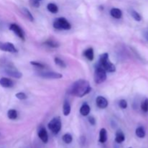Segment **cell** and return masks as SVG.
I'll return each mask as SVG.
<instances>
[{"instance_id": "6da1fadb", "label": "cell", "mask_w": 148, "mask_h": 148, "mask_svg": "<svg viewBox=\"0 0 148 148\" xmlns=\"http://www.w3.org/2000/svg\"><path fill=\"white\" fill-rule=\"evenodd\" d=\"M91 90L92 88L88 81L85 79H78L69 87L68 93L79 98H82L88 95Z\"/></svg>"}, {"instance_id": "7a4b0ae2", "label": "cell", "mask_w": 148, "mask_h": 148, "mask_svg": "<svg viewBox=\"0 0 148 148\" xmlns=\"http://www.w3.org/2000/svg\"><path fill=\"white\" fill-rule=\"evenodd\" d=\"M0 64L2 69H4V72L9 76L17 78V79H20L23 77V74L16 68V66L11 62H7L6 60L1 61L0 62Z\"/></svg>"}, {"instance_id": "3957f363", "label": "cell", "mask_w": 148, "mask_h": 148, "mask_svg": "<svg viewBox=\"0 0 148 148\" xmlns=\"http://www.w3.org/2000/svg\"><path fill=\"white\" fill-rule=\"evenodd\" d=\"M99 65L108 72H115L116 69L115 65L110 61L108 54L107 53H104L100 56Z\"/></svg>"}, {"instance_id": "277c9868", "label": "cell", "mask_w": 148, "mask_h": 148, "mask_svg": "<svg viewBox=\"0 0 148 148\" xmlns=\"http://www.w3.org/2000/svg\"><path fill=\"white\" fill-rule=\"evenodd\" d=\"M107 79L106 71L99 64L96 66L94 73V81L96 84H101Z\"/></svg>"}, {"instance_id": "5b68a950", "label": "cell", "mask_w": 148, "mask_h": 148, "mask_svg": "<svg viewBox=\"0 0 148 148\" xmlns=\"http://www.w3.org/2000/svg\"><path fill=\"white\" fill-rule=\"evenodd\" d=\"M48 127L53 134H59L62 129V121H61L60 117L57 116L52 119L48 124Z\"/></svg>"}, {"instance_id": "8992f818", "label": "cell", "mask_w": 148, "mask_h": 148, "mask_svg": "<svg viewBox=\"0 0 148 148\" xmlns=\"http://www.w3.org/2000/svg\"><path fill=\"white\" fill-rule=\"evenodd\" d=\"M53 26L55 29H57V30H70L72 27L69 22L64 17H59V18L56 19L53 22Z\"/></svg>"}, {"instance_id": "52a82bcc", "label": "cell", "mask_w": 148, "mask_h": 148, "mask_svg": "<svg viewBox=\"0 0 148 148\" xmlns=\"http://www.w3.org/2000/svg\"><path fill=\"white\" fill-rule=\"evenodd\" d=\"M10 30H12L14 34L17 35L21 40H25V33L23 32V29L18 25L15 24V23H12V24L10 25Z\"/></svg>"}, {"instance_id": "ba28073f", "label": "cell", "mask_w": 148, "mask_h": 148, "mask_svg": "<svg viewBox=\"0 0 148 148\" xmlns=\"http://www.w3.org/2000/svg\"><path fill=\"white\" fill-rule=\"evenodd\" d=\"M38 75L43 78L46 79H61L62 77V75L58 72H39Z\"/></svg>"}, {"instance_id": "9c48e42d", "label": "cell", "mask_w": 148, "mask_h": 148, "mask_svg": "<svg viewBox=\"0 0 148 148\" xmlns=\"http://www.w3.org/2000/svg\"><path fill=\"white\" fill-rule=\"evenodd\" d=\"M0 50L3 51L10 52V53H17V50L14 47V44L10 42L6 43H0Z\"/></svg>"}, {"instance_id": "30bf717a", "label": "cell", "mask_w": 148, "mask_h": 148, "mask_svg": "<svg viewBox=\"0 0 148 148\" xmlns=\"http://www.w3.org/2000/svg\"><path fill=\"white\" fill-rule=\"evenodd\" d=\"M95 102H96L97 106L99 108H101V109L106 108L108 106V102L106 98L103 96H101V95L97 97Z\"/></svg>"}, {"instance_id": "8fae6325", "label": "cell", "mask_w": 148, "mask_h": 148, "mask_svg": "<svg viewBox=\"0 0 148 148\" xmlns=\"http://www.w3.org/2000/svg\"><path fill=\"white\" fill-rule=\"evenodd\" d=\"M38 137L41 140V141L43 142V143H48V141H49V135H48L47 131H46V130L44 127H41V128L38 130Z\"/></svg>"}, {"instance_id": "7c38bea8", "label": "cell", "mask_w": 148, "mask_h": 148, "mask_svg": "<svg viewBox=\"0 0 148 148\" xmlns=\"http://www.w3.org/2000/svg\"><path fill=\"white\" fill-rule=\"evenodd\" d=\"M0 85L5 88H12L13 85H14V82L12 79H9V78L1 77L0 79Z\"/></svg>"}, {"instance_id": "4fadbf2b", "label": "cell", "mask_w": 148, "mask_h": 148, "mask_svg": "<svg viewBox=\"0 0 148 148\" xmlns=\"http://www.w3.org/2000/svg\"><path fill=\"white\" fill-rule=\"evenodd\" d=\"M79 112H80V114L83 116H87L90 114V107L88 105V103H85L82 105L80 109H79Z\"/></svg>"}, {"instance_id": "5bb4252c", "label": "cell", "mask_w": 148, "mask_h": 148, "mask_svg": "<svg viewBox=\"0 0 148 148\" xmlns=\"http://www.w3.org/2000/svg\"><path fill=\"white\" fill-rule=\"evenodd\" d=\"M125 140V136L123 132L121 130H118L116 132V137H115V141L116 143L118 144H121Z\"/></svg>"}, {"instance_id": "9a60e30c", "label": "cell", "mask_w": 148, "mask_h": 148, "mask_svg": "<svg viewBox=\"0 0 148 148\" xmlns=\"http://www.w3.org/2000/svg\"><path fill=\"white\" fill-rule=\"evenodd\" d=\"M110 14L114 18L120 19L122 17V12L119 8H112L110 12Z\"/></svg>"}, {"instance_id": "2e32d148", "label": "cell", "mask_w": 148, "mask_h": 148, "mask_svg": "<svg viewBox=\"0 0 148 148\" xmlns=\"http://www.w3.org/2000/svg\"><path fill=\"white\" fill-rule=\"evenodd\" d=\"M84 56L89 61H92L94 59V51L92 48H89L84 51Z\"/></svg>"}, {"instance_id": "e0dca14e", "label": "cell", "mask_w": 148, "mask_h": 148, "mask_svg": "<svg viewBox=\"0 0 148 148\" xmlns=\"http://www.w3.org/2000/svg\"><path fill=\"white\" fill-rule=\"evenodd\" d=\"M107 131L105 128H102L100 130L99 142L101 143H105L107 141Z\"/></svg>"}, {"instance_id": "ac0fdd59", "label": "cell", "mask_w": 148, "mask_h": 148, "mask_svg": "<svg viewBox=\"0 0 148 148\" xmlns=\"http://www.w3.org/2000/svg\"><path fill=\"white\" fill-rule=\"evenodd\" d=\"M71 112V106L69 104V101H65L63 104V114L65 116H67L69 115Z\"/></svg>"}, {"instance_id": "d6986e66", "label": "cell", "mask_w": 148, "mask_h": 148, "mask_svg": "<svg viewBox=\"0 0 148 148\" xmlns=\"http://www.w3.org/2000/svg\"><path fill=\"white\" fill-rule=\"evenodd\" d=\"M47 10L50 12L53 13V14H56V13L59 12V8H58L57 5L54 4V3H49V4H48Z\"/></svg>"}, {"instance_id": "ffe728a7", "label": "cell", "mask_w": 148, "mask_h": 148, "mask_svg": "<svg viewBox=\"0 0 148 148\" xmlns=\"http://www.w3.org/2000/svg\"><path fill=\"white\" fill-rule=\"evenodd\" d=\"M135 134L139 138H144L145 137V130L143 127H139L136 129Z\"/></svg>"}, {"instance_id": "44dd1931", "label": "cell", "mask_w": 148, "mask_h": 148, "mask_svg": "<svg viewBox=\"0 0 148 148\" xmlns=\"http://www.w3.org/2000/svg\"><path fill=\"white\" fill-rule=\"evenodd\" d=\"M44 44H46V46H49V47L51 48H58L59 46V43L58 42H56V40H53L52 39H49L46 41L44 42Z\"/></svg>"}, {"instance_id": "7402d4cb", "label": "cell", "mask_w": 148, "mask_h": 148, "mask_svg": "<svg viewBox=\"0 0 148 148\" xmlns=\"http://www.w3.org/2000/svg\"><path fill=\"white\" fill-rule=\"evenodd\" d=\"M17 111L14 109H10L9 110L8 112H7V116L11 120H14L17 118Z\"/></svg>"}, {"instance_id": "603a6c76", "label": "cell", "mask_w": 148, "mask_h": 148, "mask_svg": "<svg viewBox=\"0 0 148 148\" xmlns=\"http://www.w3.org/2000/svg\"><path fill=\"white\" fill-rule=\"evenodd\" d=\"M22 12H23V14H24V15L25 16V17H27V18L30 20V21L33 22V20H34L33 16L32 15L31 12H30L29 11L27 8H23L22 9Z\"/></svg>"}, {"instance_id": "cb8c5ba5", "label": "cell", "mask_w": 148, "mask_h": 148, "mask_svg": "<svg viewBox=\"0 0 148 148\" xmlns=\"http://www.w3.org/2000/svg\"><path fill=\"white\" fill-rule=\"evenodd\" d=\"M62 140H63L66 144H70L72 142V136L70 134L66 133V134H64L63 135V137H62Z\"/></svg>"}, {"instance_id": "d4e9b609", "label": "cell", "mask_w": 148, "mask_h": 148, "mask_svg": "<svg viewBox=\"0 0 148 148\" xmlns=\"http://www.w3.org/2000/svg\"><path fill=\"white\" fill-rule=\"evenodd\" d=\"M131 15H132V17L133 18L136 20V21L140 22L142 20L141 15H140V14H139L137 11H135V10H132Z\"/></svg>"}, {"instance_id": "484cf974", "label": "cell", "mask_w": 148, "mask_h": 148, "mask_svg": "<svg viewBox=\"0 0 148 148\" xmlns=\"http://www.w3.org/2000/svg\"><path fill=\"white\" fill-rule=\"evenodd\" d=\"M54 62L56 65H58L59 66L62 68H66V64H65V62L63 60H62L61 59H59V57H56L54 59Z\"/></svg>"}, {"instance_id": "4316f807", "label": "cell", "mask_w": 148, "mask_h": 148, "mask_svg": "<svg viewBox=\"0 0 148 148\" xmlns=\"http://www.w3.org/2000/svg\"><path fill=\"white\" fill-rule=\"evenodd\" d=\"M141 109L143 112L147 113L148 111V98H145L141 103Z\"/></svg>"}, {"instance_id": "83f0119b", "label": "cell", "mask_w": 148, "mask_h": 148, "mask_svg": "<svg viewBox=\"0 0 148 148\" xmlns=\"http://www.w3.org/2000/svg\"><path fill=\"white\" fill-rule=\"evenodd\" d=\"M15 97L19 100H25L27 99V96L26 95L25 93L23 92H17V93L15 94Z\"/></svg>"}, {"instance_id": "f1b7e54d", "label": "cell", "mask_w": 148, "mask_h": 148, "mask_svg": "<svg viewBox=\"0 0 148 148\" xmlns=\"http://www.w3.org/2000/svg\"><path fill=\"white\" fill-rule=\"evenodd\" d=\"M119 107L121 108H122V109H125V108H127V106H128V104H127V101H126V100L121 99V101H119Z\"/></svg>"}, {"instance_id": "f546056e", "label": "cell", "mask_w": 148, "mask_h": 148, "mask_svg": "<svg viewBox=\"0 0 148 148\" xmlns=\"http://www.w3.org/2000/svg\"><path fill=\"white\" fill-rule=\"evenodd\" d=\"M30 64H32L33 66H36V67L41 68V69H43V68L45 67V65L43 64L40 63V62H33V61H32V62H30Z\"/></svg>"}, {"instance_id": "4dcf8cb0", "label": "cell", "mask_w": 148, "mask_h": 148, "mask_svg": "<svg viewBox=\"0 0 148 148\" xmlns=\"http://www.w3.org/2000/svg\"><path fill=\"white\" fill-rule=\"evenodd\" d=\"M30 4L33 7H36V8L40 7V2L38 0H30Z\"/></svg>"}, {"instance_id": "1f68e13d", "label": "cell", "mask_w": 148, "mask_h": 148, "mask_svg": "<svg viewBox=\"0 0 148 148\" xmlns=\"http://www.w3.org/2000/svg\"><path fill=\"white\" fill-rule=\"evenodd\" d=\"M88 121H89L90 124H91V125L94 126L95 124V123H96V121H95V119L94 118L93 116H90L89 118H88Z\"/></svg>"}, {"instance_id": "d6a6232c", "label": "cell", "mask_w": 148, "mask_h": 148, "mask_svg": "<svg viewBox=\"0 0 148 148\" xmlns=\"http://www.w3.org/2000/svg\"><path fill=\"white\" fill-rule=\"evenodd\" d=\"M144 36H145V38L148 40V32H145L144 34Z\"/></svg>"}, {"instance_id": "836d02e7", "label": "cell", "mask_w": 148, "mask_h": 148, "mask_svg": "<svg viewBox=\"0 0 148 148\" xmlns=\"http://www.w3.org/2000/svg\"><path fill=\"white\" fill-rule=\"evenodd\" d=\"M114 148H119L118 147H117V146L116 145H115V147H114Z\"/></svg>"}, {"instance_id": "e575fe53", "label": "cell", "mask_w": 148, "mask_h": 148, "mask_svg": "<svg viewBox=\"0 0 148 148\" xmlns=\"http://www.w3.org/2000/svg\"><path fill=\"white\" fill-rule=\"evenodd\" d=\"M38 1H40V0H38Z\"/></svg>"}, {"instance_id": "d590c367", "label": "cell", "mask_w": 148, "mask_h": 148, "mask_svg": "<svg viewBox=\"0 0 148 148\" xmlns=\"http://www.w3.org/2000/svg\"><path fill=\"white\" fill-rule=\"evenodd\" d=\"M129 148H132V147H129Z\"/></svg>"}]
</instances>
